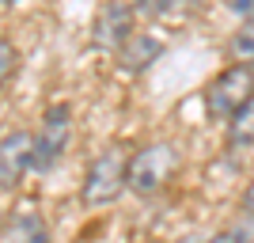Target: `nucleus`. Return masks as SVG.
<instances>
[{"label": "nucleus", "mask_w": 254, "mask_h": 243, "mask_svg": "<svg viewBox=\"0 0 254 243\" xmlns=\"http://www.w3.org/2000/svg\"><path fill=\"white\" fill-rule=\"evenodd\" d=\"M68 141H72V110H68V103H53L34 129V171L57 167Z\"/></svg>", "instance_id": "obj_4"}, {"label": "nucleus", "mask_w": 254, "mask_h": 243, "mask_svg": "<svg viewBox=\"0 0 254 243\" xmlns=\"http://www.w3.org/2000/svg\"><path fill=\"white\" fill-rule=\"evenodd\" d=\"M0 4H4V8H11V4H19V0H0Z\"/></svg>", "instance_id": "obj_16"}, {"label": "nucleus", "mask_w": 254, "mask_h": 243, "mask_svg": "<svg viewBox=\"0 0 254 243\" xmlns=\"http://www.w3.org/2000/svg\"><path fill=\"white\" fill-rule=\"evenodd\" d=\"M159 53H163V38H156V34H148V31H133L126 38V46L114 53V65L122 73L137 76V73H144V69H152V61H159Z\"/></svg>", "instance_id": "obj_7"}, {"label": "nucleus", "mask_w": 254, "mask_h": 243, "mask_svg": "<svg viewBox=\"0 0 254 243\" xmlns=\"http://www.w3.org/2000/svg\"><path fill=\"white\" fill-rule=\"evenodd\" d=\"M243 213H251V217H254V182L243 190Z\"/></svg>", "instance_id": "obj_15"}, {"label": "nucleus", "mask_w": 254, "mask_h": 243, "mask_svg": "<svg viewBox=\"0 0 254 243\" xmlns=\"http://www.w3.org/2000/svg\"><path fill=\"white\" fill-rule=\"evenodd\" d=\"M15 61H19V53H15V46H11L8 38H0V87L8 84V76L15 73Z\"/></svg>", "instance_id": "obj_12"}, {"label": "nucleus", "mask_w": 254, "mask_h": 243, "mask_svg": "<svg viewBox=\"0 0 254 243\" xmlns=\"http://www.w3.org/2000/svg\"><path fill=\"white\" fill-rule=\"evenodd\" d=\"M133 19H137L133 4H126V0H103L95 19H91V46L106 50V53H118L126 46V38L133 34Z\"/></svg>", "instance_id": "obj_5"}, {"label": "nucleus", "mask_w": 254, "mask_h": 243, "mask_svg": "<svg viewBox=\"0 0 254 243\" xmlns=\"http://www.w3.org/2000/svg\"><path fill=\"white\" fill-rule=\"evenodd\" d=\"M228 50H232L235 65H247V69H251V65H254V23H247L243 31L235 34V38H232V46H228Z\"/></svg>", "instance_id": "obj_10"}, {"label": "nucleus", "mask_w": 254, "mask_h": 243, "mask_svg": "<svg viewBox=\"0 0 254 243\" xmlns=\"http://www.w3.org/2000/svg\"><path fill=\"white\" fill-rule=\"evenodd\" d=\"M171 8H179V0H133V11H137V15H144V19L167 15Z\"/></svg>", "instance_id": "obj_11"}, {"label": "nucleus", "mask_w": 254, "mask_h": 243, "mask_svg": "<svg viewBox=\"0 0 254 243\" xmlns=\"http://www.w3.org/2000/svg\"><path fill=\"white\" fill-rule=\"evenodd\" d=\"M126 179H129V156L122 148H106L87 163L80 198H84V205H110L122 190H129Z\"/></svg>", "instance_id": "obj_1"}, {"label": "nucleus", "mask_w": 254, "mask_h": 243, "mask_svg": "<svg viewBox=\"0 0 254 243\" xmlns=\"http://www.w3.org/2000/svg\"><path fill=\"white\" fill-rule=\"evenodd\" d=\"M179 167V156H175V148L163 145V141H156V145L140 148V152H133L129 156V179L126 186L133 194H140V198H152V194L163 190V182L171 179V171Z\"/></svg>", "instance_id": "obj_2"}, {"label": "nucleus", "mask_w": 254, "mask_h": 243, "mask_svg": "<svg viewBox=\"0 0 254 243\" xmlns=\"http://www.w3.org/2000/svg\"><path fill=\"white\" fill-rule=\"evenodd\" d=\"M251 99H254V69H247V65H228L205 87V110L220 122H228L235 110H243Z\"/></svg>", "instance_id": "obj_3"}, {"label": "nucleus", "mask_w": 254, "mask_h": 243, "mask_svg": "<svg viewBox=\"0 0 254 243\" xmlns=\"http://www.w3.org/2000/svg\"><path fill=\"white\" fill-rule=\"evenodd\" d=\"M27 171H34V133L11 129L0 137V186L4 190L19 186Z\"/></svg>", "instance_id": "obj_6"}, {"label": "nucleus", "mask_w": 254, "mask_h": 243, "mask_svg": "<svg viewBox=\"0 0 254 243\" xmlns=\"http://www.w3.org/2000/svg\"><path fill=\"white\" fill-rule=\"evenodd\" d=\"M232 4V11L239 15V19H251L254 23V0H228Z\"/></svg>", "instance_id": "obj_13"}, {"label": "nucleus", "mask_w": 254, "mask_h": 243, "mask_svg": "<svg viewBox=\"0 0 254 243\" xmlns=\"http://www.w3.org/2000/svg\"><path fill=\"white\" fill-rule=\"evenodd\" d=\"M205 243H247V236L235 232V228H228V232H216L212 240H205Z\"/></svg>", "instance_id": "obj_14"}, {"label": "nucleus", "mask_w": 254, "mask_h": 243, "mask_svg": "<svg viewBox=\"0 0 254 243\" xmlns=\"http://www.w3.org/2000/svg\"><path fill=\"white\" fill-rule=\"evenodd\" d=\"M228 145L232 148H251L254 145V99L243 110H235L228 118Z\"/></svg>", "instance_id": "obj_9"}, {"label": "nucleus", "mask_w": 254, "mask_h": 243, "mask_svg": "<svg viewBox=\"0 0 254 243\" xmlns=\"http://www.w3.org/2000/svg\"><path fill=\"white\" fill-rule=\"evenodd\" d=\"M4 243H50V228H46L42 213L34 209H19L4 221V232H0Z\"/></svg>", "instance_id": "obj_8"}]
</instances>
